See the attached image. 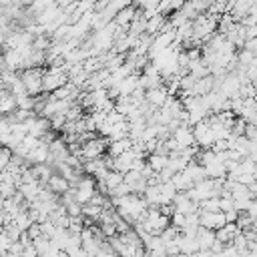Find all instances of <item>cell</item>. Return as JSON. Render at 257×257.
<instances>
[{
  "instance_id": "obj_1",
  "label": "cell",
  "mask_w": 257,
  "mask_h": 257,
  "mask_svg": "<svg viewBox=\"0 0 257 257\" xmlns=\"http://www.w3.org/2000/svg\"><path fill=\"white\" fill-rule=\"evenodd\" d=\"M20 78H22V82H24V86H26V90H28V94H32V96H38L40 92H44V86H42V78H44V70H40L38 66H34V68H26V70H22V74H20Z\"/></svg>"
},
{
  "instance_id": "obj_2",
  "label": "cell",
  "mask_w": 257,
  "mask_h": 257,
  "mask_svg": "<svg viewBox=\"0 0 257 257\" xmlns=\"http://www.w3.org/2000/svg\"><path fill=\"white\" fill-rule=\"evenodd\" d=\"M108 143H110L108 139H96V137L84 141V143H82V149H80V159H82V163L88 161V159H98V157H102L104 151H108Z\"/></svg>"
},
{
  "instance_id": "obj_3",
  "label": "cell",
  "mask_w": 257,
  "mask_h": 257,
  "mask_svg": "<svg viewBox=\"0 0 257 257\" xmlns=\"http://www.w3.org/2000/svg\"><path fill=\"white\" fill-rule=\"evenodd\" d=\"M193 131H195V141H197L199 147H203V149H213V145L217 143V139H215L213 126H211V122H209V116H207L205 120H201L199 124H195Z\"/></svg>"
},
{
  "instance_id": "obj_4",
  "label": "cell",
  "mask_w": 257,
  "mask_h": 257,
  "mask_svg": "<svg viewBox=\"0 0 257 257\" xmlns=\"http://www.w3.org/2000/svg\"><path fill=\"white\" fill-rule=\"evenodd\" d=\"M201 217V227H209V229H221L227 225V217L223 211H199Z\"/></svg>"
},
{
  "instance_id": "obj_5",
  "label": "cell",
  "mask_w": 257,
  "mask_h": 257,
  "mask_svg": "<svg viewBox=\"0 0 257 257\" xmlns=\"http://www.w3.org/2000/svg\"><path fill=\"white\" fill-rule=\"evenodd\" d=\"M171 137L181 145V149L197 145V141H195V131L191 128V124H181L179 128H175V131H173V135H171Z\"/></svg>"
},
{
  "instance_id": "obj_6",
  "label": "cell",
  "mask_w": 257,
  "mask_h": 257,
  "mask_svg": "<svg viewBox=\"0 0 257 257\" xmlns=\"http://www.w3.org/2000/svg\"><path fill=\"white\" fill-rule=\"evenodd\" d=\"M169 96H171V92H169V88H167L165 84L147 90V102H151L155 108H161V106L169 100Z\"/></svg>"
},
{
  "instance_id": "obj_7",
  "label": "cell",
  "mask_w": 257,
  "mask_h": 257,
  "mask_svg": "<svg viewBox=\"0 0 257 257\" xmlns=\"http://www.w3.org/2000/svg\"><path fill=\"white\" fill-rule=\"evenodd\" d=\"M137 159H139V157H137V153H135L133 147H131V151H126V153L114 157V167H112V169H116V171H120V173H128V171L135 167V161H137Z\"/></svg>"
},
{
  "instance_id": "obj_8",
  "label": "cell",
  "mask_w": 257,
  "mask_h": 257,
  "mask_svg": "<svg viewBox=\"0 0 257 257\" xmlns=\"http://www.w3.org/2000/svg\"><path fill=\"white\" fill-rule=\"evenodd\" d=\"M183 175L193 183V185H197L199 181H203V179H207V169L201 165V163H189L187 167H185V171H183Z\"/></svg>"
},
{
  "instance_id": "obj_9",
  "label": "cell",
  "mask_w": 257,
  "mask_h": 257,
  "mask_svg": "<svg viewBox=\"0 0 257 257\" xmlns=\"http://www.w3.org/2000/svg\"><path fill=\"white\" fill-rule=\"evenodd\" d=\"M46 187H48L52 193H56V195H64V193L70 189V181H68L66 177H62L60 173H54V175L48 179Z\"/></svg>"
},
{
  "instance_id": "obj_10",
  "label": "cell",
  "mask_w": 257,
  "mask_h": 257,
  "mask_svg": "<svg viewBox=\"0 0 257 257\" xmlns=\"http://www.w3.org/2000/svg\"><path fill=\"white\" fill-rule=\"evenodd\" d=\"M139 76H141L139 72H133L128 78L120 80V82L114 86V88L118 90V94H120V96H131V94L137 90V86H139Z\"/></svg>"
},
{
  "instance_id": "obj_11",
  "label": "cell",
  "mask_w": 257,
  "mask_h": 257,
  "mask_svg": "<svg viewBox=\"0 0 257 257\" xmlns=\"http://www.w3.org/2000/svg\"><path fill=\"white\" fill-rule=\"evenodd\" d=\"M239 233H241V227H239L237 223H227L225 227L217 229V239H219V241H223L225 245H231V243H233V239H235Z\"/></svg>"
},
{
  "instance_id": "obj_12",
  "label": "cell",
  "mask_w": 257,
  "mask_h": 257,
  "mask_svg": "<svg viewBox=\"0 0 257 257\" xmlns=\"http://www.w3.org/2000/svg\"><path fill=\"white\" fill-rule=\"evenodd\" d=\"M211 90H215V76H213V74H207V76H203V78H197L195 88H193V94H195V96H205V94H209Z\"/></svg>"
},
{
  "instance_id": "obj_13",
  "label": "cell",
  "mask_w": 257,
  "mask_h": 257,
  "mask_svg": "<svg viewBox=\"0 0 257 257\" xmlns=\"http://www.w3.org/2000/svg\"><path fill=\"white\" fill-rule=\"evenodd\" d=\"M197 241H199V247L201 249H211L213 243L217 241V231L215 229H209V227H199Z\"/></svg>"
},
{
  "instance_id": "obj_14",
  "label": "cell",
  "mask_w": 257,
  "mask_h": 257,
  "mask_svg": "<svg viewBox=\"0 0 257 257\" xmlns=\"http://www.w3.org/2000/svg\"><path fill=\"white\" fill-rule=\"evenodd\" d=\"M133 145H135V141H133L131 137L120 139V141H110V143H108V155H110V157H118V155L131 151Z\"/></svg>"
},
{
  "instance_id": "obj_15",
  "label": "cell",
  "mask_w": 257,
  "mask_h": 257,
  "mask_svg": "<svg viewBox=\"0 0 257 257\" xmlns=\"http://www.w3.org/2000/svg\"><path fill=\"white\" fill-rule=\"evenodd\" d=\"M135 16H137V10H135L133 6H126V8H122V10L116 12L114 22H116L120 28H126V30H128V26H131V22L135 20Z\"/></svg>"
},
{
  "instance_id": "obj_16",
  "label": "cell",
  "mask_w": 257,
  "mask_h": 257,
  "mask_svg": "<svg viewBox=\"0 0 257 257\" xmlns=\"http://www.w3.org/2000/svg\"><path fill=\"white\" fill-rule=\"evenodd\" d=\"M165 24H167L165 14H155V16H151V18L147 20V34L157 36V34H159V32L165 28Z\"/></svg>"
},
{
  "instance_id": "obj_17",
  "label": "cell",
  "mask_w": 257,
  "mask_h": 257,
  "mask_svg": "<svg viewBox=\"0 0 257 257\" xmlns=\"http://www.w3.org/2000/svg\"><path fill=\"white\" fill-rule=\"evenodd\" d=\"M128 131H131V122L128 118L126 120H120L116 124H112V131L108 135V141H120V139H126L128 137Z\"/></svg>"
},
{
  "instance_id": "obj_18",
  "label": "cell",
  "mask_w": 257,
  "mask_h": 257,
  "mask_svg": "<svg viewBox=\"0 0 257 257\" xmlns=\"http://www.w3.org/2000/svg\"><path fill=\"white\" fill-rule=\"evenodd\" d=\"M147 163L149 167L155 171V173H161L167 165H169V155H161V153H151L147 157Z\"/></svg>"
},
{
  "instance_id": "obj_19",
  "label": "cell",
  "mask_w": 257,
  "mask_h": 257,
  "mask_svg": "<svg viewBox=\"0 0 257 257\" xmlns=\"http://www.w3.org/2000/svg\"><path fill=\"white\" fill-rule=\"evenodd\" d=\"M34 247H36V251H38L40 255H48V251L52 249V241H50L48 237L40 235L38 239H34Z\"/></svg>"
},
{
  "instance_id": "obj_20",
  "label": "cell",
  "mask_w": 257,
  "mask_h": 257,
  "mask_svg": "<svg viewBox=\"0 0 257 257\" xmlns=\"http://www.w3.org/2000/svg\"><path fill=\"white\" fill-rule=\"evenodd\" d=\"M201 211H221V197H211L199 203Z\"/></svg>"
},
{
  "instance_id": "obj_21",
  "label": "cell",
  "mask_w": 257,
  "mask_h": 257,
  "mask_svg": "<svg viewBox=\"0 0 257 257\" xmlns=\"http://www.w3.org/2000/svg\"><path fill=\"white\" fill-rule=\"evenodd\" d=\"M195 82H197V76H193L191 72L185 74V76H181V92H191V94H193Z\"/></svg>"
},
{
  "instance_id": "obj_22",
  "label": "cell",
  "mask_w": 257,
  "mask_h": 257,
  "mask_svg": "<svg viewBox=\"0 0 257 257\" xmlns=\"http://www.w3.org/2000/svg\"><path fill=\"white\" fill-rule=\"evenodd\" d=\"M40 229H42V235L44 237H48V239H52L54 237V233L58 231V225L54 223V221H44V223H40Z\"/></svg>"
},
{
  "instance_id": "obj_23",
  "label": "cell",
  "mask_w": 257,
  "mask_h": 257,
  "mask_svg": "<svg viewBox=\"0 0 257 257\" xmlns=\"http://www.w3.org/2000/svg\"><path fill=\"white\" fill-rule=\"evenodd\" d=\"M64 207H66V211H68L70 217H82V205L78 201H72V203H68Z\"/></svg>"
},
{
  "instance_id": "obj_24",
  "label": "cell",
  "mask_w": 257,
  "mask_h": 257,
  "mask_svg": "<svg viewBox=\"0 0 257 257\" xmlns=\"http://www.w3.org/2000/svg\"><path fill=\"white\" fill-rule=\"evenodd\" d=\"M171 225H175L177 229H183V227L187 225V215H185V213L175 211V215L171 217Z\"/></svg>"
},
{
  "instance_id": "obj_25",
  "label": "cell",
  "mask_w": 257,
  "mask_h": 257,
  "mask_svg": "<svg viewBox=\"0 0 257 257\" xmlns=\"http://www.w3.org/2000/svg\"><path fill=\"white\" fill-rule=\"evenodd\" d=\"M223 213L227 217V223H237V219L241 215V211H237V209H229V211H223Z\"/></svg>"
},
{
  "instance_id": "obj_26",
  "label": "cell",
  "mask_w": 257,
  "mask_h": 257,
  "mask_svg": "<svg viewBox=\"0 0 257 257\" xmlns=\"http://www.w3.org/2000/svg\"><path fill=\"white\" fill-rule=\"evenodd\" d=\"M225 247H227V245H225V243H223V241H219V239H217V241H215V243H213V247H211V251H213V253H215V255H217V253H221V251H223V249H225Z\"/></svg>"
},
{
  "instance_id": "obj_27",
  "label": "cell",
  "mask_w": 257,
  "mask_h": 257,
  "mask_svg": "<svg viewBox=\"0 0 257 257\" xmlns=\"http://www.w3.org/2000/svg\"><path fill=\"white\" fill-rule=\"evenodd\" d=\"M149 257H169L167 249H157V251H149Z\"/></svg>"
},
{
  "instance_id": "obj_28",
  "label": "cell",
  "mask_w": 257,
  "mask_h": 257,
  "mask_svg": "<svg viewBox=\"0 0 257 257\" xmlns=\"http://www.w3.org/2000/svg\"><path fill=\"white\" fill-rule=\"evenodd\" d=\"M133 257H149V251L145 249V245H141L137 251H135V255Z\"/></svg>"
},
{
  "instance_id": "obj_29",
  "label": "cell",
  "mask_w": 257,
  "mask_h": 257,
  "mask_svg": "<svg viewBox=\"0 0 257 257\" xmlns=\"http://www.w3.org/2000/svg\"><path fill=\"white\" fill-rule=\"evenodd\" d=\"M74 2H78V0H56V4H58L60 8H66V6H70V4H74Z\"/></svg>"
},
{
  "instance_id": "obj_30",
  "label": "cell",
  "mask_w": 257,
  "mask_h": 257,
  "mask_svg": "<svg viewBox=\"0 0 257 257\" xmlns=\"http://www.w3.org/2000/svg\"><path fill=\"white\" fill-rule=\"evenodd\" d=\"M40 257H46V255H40Z\"/></svg>"
}]
</instances>
